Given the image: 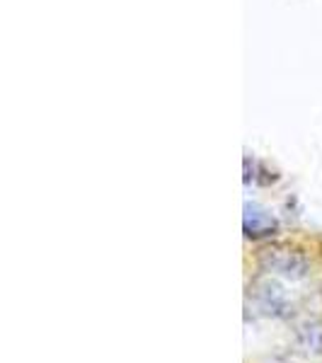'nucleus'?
<instances>
[{
  "label": "nucleus",
  "mask_w": 322,
  "mask_h": 363,
  "mask_svg": "<svg viewBox=\"0 0 322 363\" xmlns=\"http://www.w3.org/2000/svg\"><path fill=\"white\" fill-rule=\"evenodd\" d=\"M265 262L272 272L286 274V277H301V274L306 272V259L289 250H267Z\"/></svg>",
  "instance_id": "obj_1"
}]
</instances>
